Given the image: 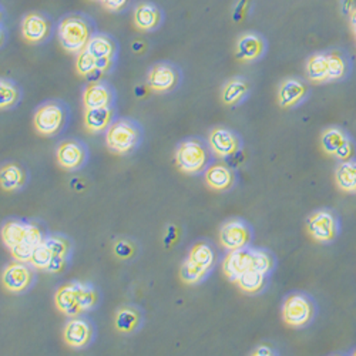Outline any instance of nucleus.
<instances>
[{"label":"nucleus","mask_w":356,"mask_h":356,"mask_svg":"<svg viewBox=\"0 0 356 356\" xmlns=\"http://www.w3.org/2000/svg\"><path fill=\"white\" fill-rule=\"evenodd\" d=\"M81 285H83L81 282H72L57 289L54 296L56 307L66 315L73 316L80 314L79 298H80Z\"/></svg>","instance_id":"nucleus-10"},{"label":"nucleus","mask_w":356,"mask_h":356,"mask_svg":"<svg viewBox=\"0 0 356 356\" xmlns=\"http://www.w3.org/2000/svg\"><path fill=\"white\" fill-rule=\"evenodd\" d=\"M86 50L88 53H92L96 58L111 57L114 53V44L107 36L96 35V36L90 38V40H88Z\"/></svg>","instance_id":"nucleus-28"},{"label":"nucleus","mask_w":356,"mask_h":356,"mask_svg":"<svg viewBox=\"0 0 356 356\" xmlns=\"http://www.w3.org/2000/svg\"><path fill=\"white\" fill-rule=\"evenodd\" d=\"M235 282H238L241 289L245 292H258L264 286L265 274L258 273L255 270H250L241 274Z\"/></svg>","instance_id":"nucleus-30"},{"label":"nucleus","mask_w":356,"mask_h":356,"mask_svg":"<svg viewBox=\"0 0 356 356\" xmlns=\"http://www.w3.org/2000/svg\"><path fill=\"white\" fill-rule=\"evenodd\" d=\"M355 355H356V352H355Z\"/></svg>","instance_id":"nucleus-49"},{"label":"nucleus","mask_w":356,"mask_h":356,"mask_svg":"<svg viewBox=\"0 0 356 356\" xmlns=\"http://www.w3.org/2000/svg\"><path fill=\"white\" fill-rule=\"evenodd\" d=\"M63 124V111L57 104H44L35 114V127L39 133L50 136L60 130Z\"/></svg>","instance_id":"nucleus-5"},{"label":"nucleus","mask_w":356,"mask_h":356,"mask_svg":"<svg viewBox=\"0 0 356 356\" xmlns=\"http://www.w3.org/2000/svg\"><path fill=\"white\" fill-rule=\"evenodd\" d=\"M175 161L178 168L184 172H198L204 168L207 163L205 148L198 141H186L178 147L175 153Z\"/></svg>","instance_id":"nucleus-3"},{"label":"nucleus","mask_w":356,"mask_h":356,"mask_svg":"<svg viewBox=\"0 0 356 356\" xmlns=\"http://www.w3.org/2000/svg\"><path fill=\"white\" fill-rule=\"evenodd\" d=\"M83 148L74 141H66L57 148V161L67 170L77 168L83 161Z\"/></svg>","instance_id":"nucleus-18"},{"label":"nucleus","mask_w":356,"mask_h":356,"mask_svg":"<svg viewBox=\"0 0 356 356\" xmlns=\"http://www.w3.org/2000/svg\"><path fill=\"white\" fill-rule=\"evenodd\" d=\"M95 304H96V293H95L93 288L90 285L83 284L81 291H80V298H79L80 312L93 308Z\"/></svg>","instance_id":"nucleus-38"},{"label":"nucleus","mask_w":356,"mask_h":356,"mask_svg":"<svg viewBox=\"0 0 356 356\" xmlns=\"http://www.w3.org/2000/svg\"><path fill=\"white\" fill-rule=\"evenodd\" d=\"M90 38V27L80 16H67L58 24V42L69 53H80Z\"/></svg>","instance_id":"nucleus-1"},{"label":"nucleus","mask_w":356,"mask_h":356,"mask_svg":"<svg viewBox=\"0 0 356 356\" xmlns=\"http://www.w3.org/2000/svg\"><path fill=\"white\" fill-rule=\"evenodd\" d=\"M348 140L346 134L339 130V129H328L323 134H322V138H321V144H322V148L325 153L328 154H335V152L338 150V148Z\"/></svg>","instance_id":"nucleus-29"},{"label":"nucleus","mask_w":356,"mask_h":356,"mask_svg":"<svg viewBox=\"0 0 356 356\" xmlns=\"http://www.w3.org/2000/svg\"><path fill=\"white\" fill-rule=\"evenodd\" d=\"M307 74L312 81L328 80V57L326 54H314L307 63Z\"/></svg>","instance_id":"nucleus-26"},{"label":"nucleus","mask_w":356,"mask_h":356,"mask_svg":"<svg viewBox=\"0 0 356 356\" xmlns=\"http://www.w3.org/2000/svg\"><path fill=\"white\" fill-rule=\"evenodd\" d=\"M248 93V84L243 79H232L222 88V102L225 104L238 103Z\"/></svg>","instance_id":"nucleus-25"},{"label":"nucleus","mask_w":356,"mask_h":356,"mask_svg":"<svg viewBox=\"0 0 356 356\" xmlns=\"http://www.w3.org/2000/svg\"><path fill=\"white\" fill-rule=\"evenodd\" d=\"M53 254L50 252V250L42 243L40 245H38L35 250H33V254H32V258H31V262L35 268L38 270H46V266L49 265L50 259H51Z\"/></svg>","instance_id":"nucleus-36"},{"label":"nucleus","mask_w":356,"mask_h":356,"mask_svg":"<svg viewBox=\"0 0 356 356\" xmlns=\"http://www.w3.org/2000/svg\"><path fill=\"white\" fill-rule=\"evenodd\" d=\"M236 57L244 62H251L258 58L264 51V42L254 33H247L236 42Z\"/></svg>","instance_id":"nucleus-16"},{"label":"nucleus","mask_w":356,"mask_h":356,"mask_svg":"<svg viewBox=\"0 0 356 356\" xmlns=\"http://www.w3.org/2000/svg\"><path fill=\"white\" fill-rule=\"evenodd\" d=\"M111 65V57H102V58H96V69L100 70L102 73H104Z\"/></svg>","instance_id":"nucleus-45"},{"label":"nucleus","mask_w":356,"mask_h":356,"mask_svg":"<svg viewBox=\"0 0 356 356\" xmlns=\"http://www.w3.org/2000/svg\"><path fill=\"white\" fill-rule=\"evenodd\" d=\"M92 331L87 322L81 319L70 321L65 328V341L73 348H81L90 341Z\"/></svg>","instance_id":"nucleus-17"},{"label":"nucleus","mask_w":356,"mask_h":356,"mask_svg":"<svg viewBox=\"0 0 356 356\" xmlns=\"http://www.w3.org/2000/svg\"><path fill=\"white\" fill-rule=\"evenodd\" d=\"M177 72L168 65H157L148 73V87L154 92H168L177 83Z\"/></svg>","instance_id":"nucleus-12"},{"label":"nucleus","mask_w":356,"mask_h":356,"mask_svg":"<svg viewBox=\"0 0 356 356\" xmlns=\"http://www.w3.org/2000/svg\"><path fill=\"white\" fill-rule=\"evenodd\" d=\"M26 234H27V224H23L19 221H9L2 228V240L6 244V247L13 248L26 241Z\"/></svg>","instance_id":"nucleus-22"},{"label":"nucleus","mask_w":356,"mask_h":356,"mask_svg":"<svg viewBox=\"0 0 356 356\" xmlns=\"http://www.w3.org/2000/svg\"><path fill=\"white\" fill-rule=\"evenodd\" d=\"M76 70L80 76L87 77L88 74L96 70V57L92 53H88L86 49H83L77 56Z\"/></svg>","instance_id":"nucleus-33"},{"label":"nucleus","mask_w":356,"mask_h":356,"mask_svg":"<svg viewBox=\"0 0 356 356\" xmlns=\"http://www.w3.org/2000/svg\"><path fill=\"white\" fill-rule=\"evenodd\" d=\"M106 141L110 150L115 153H127L136 147L138 141V131L130 122H117L108 129Z\"/></svg>","instance_id":"nucleus-2"},{"label":"nucleus","mask_w":356,"mask_h":356,"mask_svg":"<svg viewBox=\"0 0 356 356\" xmlns=\"http://www.w3.org/2000/svg\"><path fill=\"white\" fill-rule=\"evenodd\" d=\"M328 57V80H338L345 76V62L338 53L326 54Z\"/></svg>","instance_id":"nucleus-34"},{"label":"nucleus","mask_w":356,"mask_h":356,"mask_svg":"<svg viewBox=\"0 0 356 356\" xmlns=\"http://www.w3.org/2000/svg\"><path fill=\"white\" fill-rule=\"evenodd\" d=\"M63 266H65V257L63 255H53L44 271H47L50 274H56V273H60L63 270Z\"/></svg>","instance_id":"nucleus-41"},{"label":"nucleus","mask_w":356,"mask_h":356,"mask_svg":"<svg viewBox=\"0 0 356 356\" xmlns=\"http://www.w3.org/2000/svg\"><path fill=\"white\" fill-rule=\"evenodd\" d=\"M252 250L240 248L229 252L222 264V270L231 281H236L241 274L252 270Z\"/></svg>","instance_id":"nucleus-8"},{"label":"nucleus","mask_w":356,"mask_h":356,"mask_svg":"<svg viewBox=\"0 0 356 356\" xmlns=\"http://www.w3.org/2000/svg\"><path fill=\"white\" fill-rule=\"evenodd\" d=\"M33 250H35L33 247H31V245L26 244V243L10 248V251H12V254H13L15 259H17V261H20V262H29V261H31L32 254H33Z\"/></svg>","instance_id":"nucleus-40"},{"label":"nucleus","mask_w":356,"mask_h":356,"mask_svg":"<svg viewBox=\"0 0 356 356\" xmlns=\"http://www.w3.org/2000/svg\"><path fill=\"white\" fill-rule=\"evenodd\" d=\"M100 2L103 8L110 12H120L127 6L129 0H100Z\"/></svg>","instance_id":"nucleus-43"},{"label":"nucleus","mask_w":356,"mask_h":356,"mask_svg":"<svg viewBox=\"0 0 356 356\" xmlns=\"http://www.w3.org/2000/svg\"><path fill=\"white\" fill-rule=\"evenodd\" d=\"M350 26H352V31L356 35V8L350 12Z\"/></svg>","instance_id":"nucleus-47"},{"label":"nucleus","mask_w":356,"mask_h":356,"mask_svg":"<svg viewBox=\"0 0 356 356\" xmlns=\"http://www.w3.org/2000/svg\"><path fill=\"white\" fill-rule=\"evenodd\" d=\"M110 100H111V93L107 88V86L97 81L88 86L83 95V103L86 108L107 107L110 104Z\"/></svg>","instance_id":"nucleus-19"},{"label":"nucleus","mask_w":356,"mask_h":356,"mask_svg":"<svg viewBox=\"0 0 356 356\" xmlns=\"http://www.w3.org/2000/svg\"><path fill=\"white\" fill-rule=\"evenodd\" d=\"M19 99V92L13 83L0 79V108L13 106Z\"/></svg>","instance_id":"nucleus-32"},{"label":"nucleus","mask_w":356,"mask_h":356,"mask_svg":"<svg viewBox=\"0 0 356 356\" xmlns=\"http://www.w3.org/2000/svg\"><path fill=\"white\" fill-rule=\"evenodd\" d=\"M307 95V87L302 81L296 79H288L282 81L278 90V102L282 107H291L300 103Z\"/></svg>","instance_id":"nucleus-15"},{"label":"nucleus","mask_w":356,"mask_h":356,"mask_svg":"<svg viewBox=\"0 0 356 356\" xmlns=\"http://www.w3.org/2000/svg\"><path fill=\"white\" fill-rule=\"evenodd\" d=\"M133 20H134V26L138 29V31H143V32L153 31V29H156L161 22V12L156 5L143 2L136 8Z\"/></svg>","instance_id":"nucleus-13"},{"label":"nucleus","mask_w":356,"mask_h":356,"mask_svg":"<svg viewBox=\"0 0 356 356\" xmlns=\"http://www.w3.org/2000/svg\"><path fill=\"white\" fill-rule=\"evenodd\" d=\"M138 322V315L136 311L124 308L118 311L115 316V328L120 332H131Z\"/></svg>","instance_id":"nucleus-31"},{"label":"nucleus","mask_w":356,"mask_h":356,"mask_svg":"<svg viewBox=\"0 0 356 356\" xmlns=\"http://www.w3.org/2000/svg\"><path fill=\"white\" fill-rule=\"evenodd\" d=\"M274 352L273 350H270L266 346H259L255 352H254V355H258V356H264V355H273Z\"/></svg>","instance_id":"nucleus-46"},{"label":"nucleus","mask_w":356,"mask_h":356,"mask_svg":"<svg viewBox=\"0 0 356 356\" xmlns=\"http://www.w3.org/2000/svg\"><path fill=\"white\" fill-rule=\"evenodd\" d=\"M207 271L201 270L200 266L194 265L191 261H186L181 266L180 270V275H181V280L186 282V284H195L198 282L204 275H205Z\"/></svg>","instance_id":"nucleus-35"},{"label":"nucleus","mask_w":356,"mask_h":356,"mask_svg":"<svg viewBox=\"0 0 356 356\" xmlns=\"http://www.w3.org/2000/svg\"><path fill=\"white\" fill-rule=\"evenodd\" d=\"M23 171L15 164H8L0 170V186L6 191L19 188L23 184Z\"/></svg>","instance_id":"nucleus-27"},{"label":"nucleus","mask_w":356,"mask_h":356,"mask_svg":"<svg viewBox=\"0 0 356 356\" xmlns=\"http://www.w3.org/2000/svg\"><path fill=\"white\" fill-rule=\"evenodd\" d=\"M284 321L291 326H302L312 318V307L302 295H292L282 308Z\"/></svg>","instance_id":"nucleus-4"},{"label":"nucleus","mask_w":356,"mask_h":356,"mask_svg":"<svg viewBox=\"0 0 356 356\" xmlns=\"http://www.w3.org/2000/svg\"><path fill=\"white\" fill-rule=\"evenodd\" d=\"M114 251H115V254H117L118 258H129V257H131V254H133V247H131L129 243L120 241V243H117Z\"/></svg>","instance_id":"nucleus-44"},{"label":"nucleus","mask_w":356,"mask_h":356,"mask_svg":"<svg viewBox=\"0 0 356 356\" xmlns=\"http://www.w3.org/2000/svg\"><path fill=\"white\" fill-rule=\"evenodd\" d=\"M50 26L40 13H29L22 20V36L29 43H40L49 36Z\"/></svg>","instance_id":"nucleus-9"},{"label":"nucleus","mask_w":356,"mask_h":356,"mask_svg":"<svg viewBox=\"0 0 356 356\" xmlns=\"http://www.w3.org/2000/svg\"><path fill=\"white\" fill-rule=\"evenodd\" d=\"M252 259H254L252 270H255L258 273H262V274H266L271 270L273 259L265 251L252 250Z\"/></svg>","instance_id":"nucleus-37"},{"label":"nucleus","mask_w":356,"mask_h":356,"mask_svg":"<svg viewBox=\"0 0 356 356\" xmlns=\"http://www.w3.org/2000/svg\"><path fill=\"white\" fill-rule=\"evenodd\" d=\"M205 181L214 190H227L232 183V174L227 167L217 164L207 170Z\"/></svg>","instance_id":"nucleus-21"},{"label":"nucleus","mask_w":356,"mask_h":356,"mask_svg":"<svg viewBox=\"0 0 356 356\" xmlns=\"http://www.w3.org/2000/svg\"><path fill=\"white\" fill-rule=\"evenodd\" d=\"M111 120L110 107H97V108H86L84 124L90 131L104 130Z\"/></svg>","instance_id":"nucleus-20"},{"label":"nucleus","mask_w":356,"mask_h":356,"mask_svg":"<svg viewBox=\"0 0 356 356\" xmlns=\"http://www.w3.org/2000/svg\"><path fill=\"white\" fill-rule=\"evenodd\" d=\"M352 153H353V145H352V143H350V140L348 138L339 148L338 150L335 152V157L338 159V160H342V161H346V160H349L350 159V156H352Z\"/></svg>","instance_id":"nucleus-42"},{"label":"nucleus","mask_w":356,"mask_h":356,"mask_svg":"<svg viewBox=\"0 0 356 356\" xmlns=\"http://www.w3.org/2000/svg\"><path fill=\"white\" fill-rule=\"evenodd\" d=\"M210 145L216 154L229 157L235 154L236 148H238V140L232 131L227 129H214L210 134Z\"/></svg>","instance_id":"nucleus-14"},{"label":"nucleus","mask_w":356,"mask_h":356,"mask_svg":"<svg viewBox=\"0 0 356 356\" xmlns=\"http://www.w3.org/2000/svg\"><path fill=\"white\" fill-rule=\"evenodd\" d=\"M335 180L338 187L343 191L356 190V163L343 161L335 172Z\"/></svg>","instance_id":"nucleus-23"},{"label":"nucleus","mask_w":356,"mask_h":356,"mask_svg":"<svg viewBox=\"0 0 356 356\" xmlns=\"http://www.w3.org/2000/svg\"><path fill=\"white\" fill-rule=\"evenodd\" d=\"M43 244L50 250L53 255H63L66 257L69 251V244L66 240L60 238V236H49V238L43 240Z\"/></svg>","instance_id":"nucleus-39"},{"label":"nucleus","mask_w":356,"mask_h":356,"mask_svg":"<svg viewBox=\"0 0 356 356\" xmlns=\"http://www.w3.org/2000/svg\"><path fill=\"white\" fill-rule=\"evenodd\" d=\"M308 231L312 238L316 241H331L337 235V221L334 216L328 211L315 213L308 220Z\"/></svg>","instance_id":"nucleus-7"},{"label":"nucleus","mask_w":356,"mask_h":356,"mask_svg":"<svg viewBox=\"0 0 356 356\" xmlns=\"http://www.w3.org/2000/svg\"><path fill=\"white\" fill-rule=\"evenodd\" d=\"M250 236L248 227L241 221H229L220 231L221 244L229 251L245 248L250 243Z\"/></svg>","instance_id":"nucleus-6"},{"label":"nucleus","mask_w":356,"mask_h":356,"mask_svg":"<svg viewBox=\"0 0 356 356\" xmlns=\"http://www.w3.org/2000/svg\"><path fill=\"white\" fill-rule=\"evenodd\" d=\"M3 40V33H2V29H0V43Z\"/></svg>","instance_id":"nucleus-48"},{"label":"nucleus","mask_w":356,"mask_h":356,"mask_svg":"<svg viewBox=\"0 0 356 356\" xmlns=\"http://www.w3.org/2000/svg\"><path fill=\"white\" fill-rule=\"evenodd\" d=\"M188 261H191L194 265L200 266L201 270L209 271L214 264V251L209 244H204V243L195 244L193 247V250L190 251Z\"/></svg>","instance_id":"nucleus-24"},{"label":"nucleus","mask_w":356,"mask_h":356,"mask_svg":"<svg viewBox=\"0 0 356 356\" xmlns=\"http://www.w3.org/2000/svg\"><path fill=\"white\" fill-rule=\"evenodd\" d=\"M32 281L31 270L23 265L20 261L16 264H10L8 268L3 271L2 282L5 288L10 292H22L24 291Z\"/></svg>","instance_id":"nucleus-11"}]
</instances>
